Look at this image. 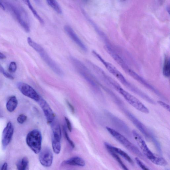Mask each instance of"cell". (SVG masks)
<instances>
[{
	"mask_svg": "<svg viewBox=\"0 0 170 170\" xmlns=\"http://www.w3.org/2000/svg\"><path fill=\"white\" fill-rule=\"evenodd\" d=\"M27 40L29 46L39 54L42 59L54 73L60 76L63 75V72L62 69L51 58L42 46L35 42L30 37L27 38Z\"/></svg>",
	"mask_w": 170,
	"mask_h": 170,
	"instance_id": "obj_1",
	"label": "cell"
},
{
	"mask_svg": "<svg viewBox=\"0 0 170 170\" xmlns=\"http://www.w3.org/2000/svg\"><path fill=\"white\" fill-rule=\"evenodd\" d=\"M133 136L134 139L140 148L145 155L154 164L162 166H165L168 165V162L166 160L161 157L156 156L150 150L148 147L145 141L140 134L135 130L132 131Z\"/></svg>",
	"mask_w": 170,
	"mask_h": 170,
	"instance_id": "obj_2",
	"label": "cell"
},
{
	"mask_svg": "<svg viewBox=\"0 0 170 170\" xmlns=\"http://www.w3.org/2000/svg\"><path fill=\"white\" fill-rule=\"evenodd\" d=\"M5 3L9 11L14 15L18 23L26 32H29L30 31V27L26 12L23 9L22 10L21 8L11 2H5Z\"/></svg>",
	"mask_w": 170,
	"mask_h": 170,
	"instance_id": "obj_3",
	"label": "cell"
},
{
	"mask_svg": "<svg viewBox=\"0 0 170 170\" xmlns=\"http://www.w3.org/2000/svg\"><path fill=\"white\" fill-rule=\"evenodd\" d=\"M92 53L104 64L109 72L114 76L125 86L134 92L136 93L137 92L138 89L128 82L123 75L112 64L105 61L101 56L94 51H92Z\"/></svg>",
	"mask_w": 170,
	"mask_h": 170,
	"instance_id": "obj_4",
	"label": "cell"
},
{
	"mask_svg": "<svg viewBox=\"0 0 170 170\" xmlns=\"http://www.w3.org/2000/svg\"><path fill=\"white\" fill-rule=\"evenodd\" d=\"M114 88L131 106L143 113L147 114L149 113L148 109L142 102L134 96L125 91L119 85L117 84Z\"/></svg>",
	"mask_w": 170,
	"mask_h": 170,
	"instance_id": "obj_5",
	"label": "cell"
},
{
	"mask_svg": "<svg viewBox=\"0 0 170 170\" xmlns=\"http://www.w3.org/2000/svg\"><path fill=\"white\" fill-rule=\"evenodd\" d=\"M42 137L40 131L37 129L31 131L27 134L26 142L28 146L36 154L39 153L41 150Z\"/></svg>",
	"mask_w": 170,
	"mask_h": 170,
	"instance_id": "obj_6",
	"label": "cell"
},
{
	"mask_svg": "<svg viewBox=\"0 0 170 170\" xmlns=\"http://www.w3.org/2000/svg\"><path fill=\"white\" fill-rule=\"evenodd\" d=\"M106 129L111 135L119 142L131 152L140 157L143 156L140 150L126 138L116 130L110 127H106Z\"/></svg>",
	"mask_w": 170,
	"mask_h": 170,
	"instance_id": "obj_7",
	"label": "cell"
},
{
	"mask_svg": "<svg viewBox=\"0 0 170 170\" xmlns=\"http://www.w3.org/2000/svg\"><path fill=\"white\" fill-rule=\"evenodd\" d=\"M17 87L24 95L38 102L41 97L35 90L30 85L23 82H18Z\"/></svg>",
	"mask_w": 170,
	"mask_h": 170,
	"instance_id": "obj_8",
	"label": "cell"
},
{
	"mask_svg": "<svg viewBox=\"0 0 170 170\" xmlns=\"http://www.w3.org/2000/svg\"><path fill=\"white\" fill-rule=\"evenodd\" d=\"M14 128L11 122H9L3 131L2 137V149L5 150L10 143L14 133Z\"/></svg>",
	"mask_w": 170,
	"mask_h": 170,
	"instance_id": "obj_9",
	"label": "cell"
},
{
	"mask_svg": "<svg viewBox=\"0 0 170 170\" xmlns=\"http://www.w3.org/2000/svg\"><path fill=\"white\" fill-rule=\"evenodd\" d=\"M66 33L72 40L76 44L83 52L88 51L87 47L80 39L73 29L69 25H66L64 27Z\"/></svg>",
	"mask_w": 170,
	"mask_h": 170,
	"instance_id": "obj_10",
	"label": "cell"
},
{
	"mask_svg": "<svg viewBox=\"0 0 170 170\" xmlns=\"http://www.w3.org/2000/svg\"><path fill=\"white\" fill-rule=\"evenodd\" d=\"M39 160L42 165L49 167L52 165L53 159V153L49 148H45L39 153Z\"/></svg>",
	"mask_w": 170,
	"mask_h": 170,
	"instance_id": "obj_11",
	"label": "cell"
},
{
	"mask_svg": "<svg viewBox=\"0 0 170 170\" xmlns=\"http://www.w3.org/2000/svg\"><path fill=\"white\" fill-rule=\"evenodd\" d=\"M37 102L42 109L48 122L51 124L55 119L52 109L47 102L42 98L41 97Z\"/></svg>",
	"mask_w": 170,
	"mask_h": 170,
	"instance_id": "obj_12",
	"label": "cell"
},
{
	"mask_svg": "<svg viewBox=\"0 0 170 170\" xmlns=\"http://www.w3.org/2000/svg\"><path fill=\"white\" fill-rule=\"evenodd\" d=\"M105 145L108 151L113 152L117 154H118L122 156L129 163H133V160L130 158V157L123 150L120 149L112 146L107 143H105Z\"/></svg>",
	"mask_w": 170,
	"mask_h": 170,
	"instance_id": "obj_13",
	"label": "cell"
},
{
	"mask_svg": "<svg viewBox=\"0 0 170 170\" xmlns=\"http://www.w3.org/2000/svg\"><path fill=\"white\" fill-rule=\"evenodd\" d=\"M53 131V138L60 141L62 137L61 130L59 122L54 119L51 124Z\"/></svg>",
	"mask_w": 170,
	"mask_h": 170,
	"instance_id": "obj_14",
	"label": "cell"
},
{
	"mask_svg": "<svg viewBox=\"0 0 170 170\" xmlns=\"http://www.w3.org/2000/svg\"><path fill=\"white\" fill-rule=\"evenodd\" d=\"M63 164L67 165L83 167L85 165V160L79 157H74L63 162Z\"/></svg>",
	"mask_w": 170,
	"mask_h": 170,
	"instance_id": "obj_15",
	"label": "cell"
},
{
	"mask_svg": "<svg viewBox=\"0 0 170 170\" xmlns=\"http://www.w3.org/2000/svg\"><path fill=\"white\" fill-rule=\"evenodd\" d=\"M18 104V102L17 97L15 96H12L6 104V108L9 112H13L17 108Z\"/></svg>",
	"mask_w": 170,
	"mask_h": 170,
	"instance_id": "obj_16",
	"label": "cell"
},
{
	"mask_svg": "<svg viewBox=\"0 0 170 170\" xmlns=\"http://www.w3.org/2000/svg\"><path fill=\"white\" fill-rule=\"evenodd\" d=\"M47 4L57 14H62L63 11L57 1L55 0H47Z\"/></svg>",
	"mask_w": 170,
	"mask_h": 170,
	"instance_id": "obj_17",
	"label": "cell"
},
{
	"mask_svg": "<svg viewBox=\"0 0 170 170\" xmlns=\"http://www.w3.org/2000/svg\"><path fill=\"white\" fill-rule=\"evenodd\" d=\"M29 162L26 157H23L17 165V170H29Z\"/></svg>",
	"mask_w": 170,
	"mask_h": 170,
	"instance_id": "obj_18",
	"label": "cell"
},
{
	"mask_svg": "<svg viewBox=\"0 0 170 170\" xmlns=\"http://www.w3.org/2000/svg\"><path fill=\"white\" fill-rule=\"evenodd\" d=\"M24 2H25L26 4L27 5L29 8L30 9L32 12L34 17L39 21L40 23L42 24H44V22L43 19L42 18L39 14H38L37 11L31 5L30 1H24Z\"/></svg>",
	"mask_w": 170,
	"mask_h": 170,
	"instance_id": "obj_19",
	"label": "cell"
},
{
	"mask_svg": "<svg viewBox=\"0 0 170 170\" xmlns=\"http://www.w3.org/2000/svg\"><path fill=\"white\" fill-rule=\"evenodd\" d=\"M163 74L165 77L168 78L170 75V65L168 57H166L163 64Z\"/></svg>",
	"mask_w": 170,
	"mask_h": 170,
	"instance_id": "obj_20",
	"label": "cell"
},
{
	"mask_svg": "<svg viewBox=\"0 0 170 170\" xmlns=\"http://www.w3.org/2000/svg\"><path fill=\"white\" fill-rule=\"evenodd\" d=\"M52 146L54 152L58 154L61 150L60 141L52 139Z\"/></svg>",
	"mask_w": 170,
	"mask_h": 170,
	"instance_id": "obj_21",
	"label": "cell"
},
{
	"mask_svg": "<svg viewBox=\"0 0 170 170\" xmlns=\"http://www.w3.org/2000/svg\"><path fill=\"white\" fill-rule=\"evenodd\" d=\"M108 152L110 153V154L113 156V158L116 160L123 170H129L127 167V166L125 165L123 162L122 161V160L119 158V157L117 155V154L111 151Z\"/></svg>",
	"mask_w": 170,
	"mask_h": 170,
	"instance_id": "obj_22",
	"label": "cell"
},
{
	"mask_svg": "<svg viewBox=\"0 0 170 170\" xmlns=\"http://www.w3.org/2000/svg\"><path fill=\"white\" fill-rule=\"evenodd\" d=\"M63 132L64 134V135L66 138V139L67 141H68L69 143L70 144V145L73 147V148H74L75 147V145L74 144L73 142L70 139V138L68 135V133L66 130V129L65 128H63Z\"/></svg>",
	"mask_w": 170,
	"mask_h": 170,
	"instance_id": "obj_23",
	"label": "cell"
},
{
	"mask_svg": "<svg viewBox=\"0 0 170 170\" xmlns=\"http://www.w3.org/2000/svg\"><path fill=\"white\" fill-rule=\"evenodd\" d=\"M0 73L3 74V75L6 78L11 79H14V77L12 76L10 74L6 72L1 65H0Z\"/></svg>",
	"mask_w": 170,
	"mask_h": 170,
	"instance_id": "obj_24",
	"label": "cell"
},
{
	"mask_svg": "<svg viewBox=\"0 0 170 170\" xmlns=\"http://www.w3.org/2000/svg\"><path fill=\"white\" fill-rule=\"evenodd\" d=\"M27 119V117L24 114H20L18 116L17 121L18 123L20 124H23Z\"/></svg>",
	"mask_w": 170,
	"mask_h": 170,
	"instance_id": "obj_25",
	"label": "cell"
},
{
	"mask_svg": "<svg viewBox=\"0 0 170 170\" xmlns=\"http://www.w3.org/2000/svg\"><path fill=\"white\" fill-rule=\"evenodd\" d=\"M17 63L15 62H12L11 63L9 67V71L11 73H14L17 70Z\"/></svg>",
	"mask_w": 170,
	"mask_h": 170,
	"instance_id": "obj_26",
	"label": "cell"
},
{
	"mask_svg": "<svg viewBox=\"0 0 170 170\" xmlns=\"http://www.w3.org/2000/svg\"><path fill=\"white\" fill-rule=\"evenodd\" d=\"M135 160L137 165L143 170H150L138 158H136Z\"/></svg>",
	"mask_w": 170,
	"mask_h": 170,
	"instance_id": "obj_27",
	"label": "cell"
},
{
	"mask_svg": "<svg viewBox=\"0 0 170 170\" xmlns=\"http://www.w3.org/2000/svg\"><path fill=\"white\" fill-rule=\"evenodd\" d=\"M157 103L160 106H161L162 107L165 109L166 110L169 112L170 111V106L169 105L166 104L164 102L160 100L157 101Z\"/></svg>",
	"mask_w": 170,
	"mask_h": 170,
	"instance_id": "obj_28",
	"label": "cell"
},
{
	"mask_svg": "<svg viewBox=\"0 0 170 170\" xmlns=\"http://www.w3.org/2000/svg\"><path fill=\"white\" fill-rule=\"evenodd\" d=\"M65 120L66 122V126L70 131H71L72 130V128L71 123L68 119L66 117H65Z\"/></svg>",
	"mask_w": 170,
	"mask_h": 170,
	"instance_id": "obj_29",
	"label": "cell"
},
{
	"mask_svg": "<svg viewBox=\"0 0 170 170\" xmlns=\"http://www.w3.org/2000/svg\"><path fill=\"white\" fill-rule=\"evenodd\" d=\"M66 103L67 104V105H68L69 108L70 109V110H71L73 113H74L75 109L73 107V106L70 103V102H69L68 101H66Z\"/></svg>",
	"mask_w": 170,
	"mask_h": 170,
	"instance_id": "obj_30",
	"label": "cell"
},
{
	"mask_svg": "<svg viewBox=\"0 0 170 170\" xmlns=\"http://www.w3.org/2000/svg\"><path fill=\"white\" fill-rule=\"evenodd\" d=\"M8 163H7L5 162L2 165L1 170H8Z\"/></svg>",
	"mask_w": 170,
	"mask_h": 170,
	"instance_id": "obj_31",
	"label": "cell"
},
{
	"mask_svg": "<svg viewBox=\"0 0 170 170\" xmlns=\"http://www.w3.org/2000/svg\"><path fill=\"white\" fill-rule=\"evenodd\" d=\"M6 57L5 54L0 52V59H5Z\"/></svg>",
	"mask_w": 170,
	"mask_h": 170,
	"instance_id": "obj_32",
	"label": "cell"
},
{
	"mask_svg": "<svg viewBox=\"0 0 170 170\" xmlns=\"http://www.w3.org/2000/svg\"><path fill=\"white\" fill-rule=\"evenodd\" d=\"M0 8L3 9V10H5V6L1 1H0Z\"/></svg>",
	"mask_w": 170,
	"mask_h": 170,
	"instance_id": "obj_33",
	"label": "cell"
}]
</instances>
